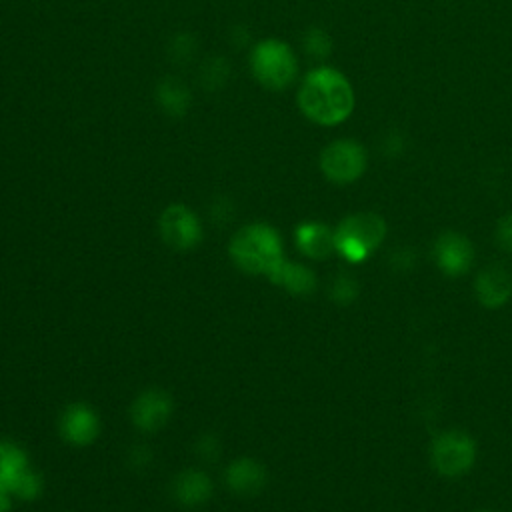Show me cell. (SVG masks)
Masks as SVG:
<instances>
[{
    "mask_svg": "<svg viewBox=\"0 0 512 512\" xmlns=\"http://www.w3.org/2000/svg\"><path fill=\"white\" fill-rule=\"evenodd\" d=\"M298 108L308 120L334 126L352 114L354 90L342 72L320 66L304 76L298 88Z\"/></svg>",
    "mask_w": 512,
    "mask_h": 512,
    "instance_id": "cell-1",
    "label": "cell"
},
{
    "mask_svg": "<svg viewBox=\"0 0 512 512\" xmlns=\"http://www.w3.org/2000/svg\"><path fill=\"white\" fill-rule=\"evenodd\" d=\"M228 252L240 270L264 276L284 260L280 234L262 222L240 228L232 236Z\"/></svg>",
    "mask_w": 512,
    "mask_h": 512,
    "instance_id": "cell-2",
    "label": "cell"
},
{
    "mask_svg": "<svg viewBox=\"0 0 512 512\" xmlns=\"http://www.w3.org/2000/svg\"><path fill=\"white\" fill-rule=\"evenodd\" d=\"M386 220L376 212H354L334 228V252L350 264H362L384 242Z\"/></svg>",
    "mask_w": 512,
    "mask_h": 512,
    "instance_id": "cell-3",
    "label": "cell"
},
{
    "mask_svg": "<svg viewBox=\"0 0 512 512\" xmlns=\"http://www.w3.org/2000/svg\"><path fill=\"white\" fill-rule=\"evenodd\" d=\"M428 458L432 470L448 480L466 476L478 460L476 438L460 428H448L438 432L430 440Z\"/></svg>",
    "mask_w": 512,
    "mask_h": 512,
    "instance_id": "cell-4",
    "label": "cell"
},
{
    "mask_svg": "<svg viewBox=\"0 0 512 512\" xmlns=\"http://www.w3.org/2000/svg\"><path fill=\"white\" fill-rule=\"evenodd\" d=\"M250 68L254 78L270 88L282 90L292 84L298 72L296 54L292 48L276 38H268L258 42L250 52Z\"/></svg>",
    "mask_w": 512,
    "mask_h": 512,
    "instance_id": "cell-5",
    "label": "cell"
},
{
    "mask_svg": "<svg viewBox=\"0 0 512 512\" xmlns=\"http://www.w3.org/2000/svg\"><path fill=\"white\" fill-rule=\"evenodd\" d=\"M366 166L368 158L364 146L350 138L330 142L320 154V170L334 184L356 182Z\"/></svg>",
    "mask_w": 512,
    "mask_h": 512,
    "instance_id": "cell-6",
    "label": "cell"
},
{
    "mask_svg": "<svg viewBox=\"0 0 512 512\" xmlns=\"http://www.w3.org/2000/svg\"><path fill=\"white\" fill-rule=\"evenodd\" d=\"M432 260L446 278H460L472 270L476 250L466 234L444 230L432 244Z\"/></svg>",
    "mask_w": 512,
    "mask_h": 512,
    "instance_id": "cell-7",
    "label": "cell"
},
{
    "mask_svg": "<svg viewBox=\"0 0 512 512\" xmlns=\"http://www.w3.org/2000/svg\"><path fill=\"white\" fill-rule=\"evenodd\" d=\"M160 236L174 250H190L202 238L196 214L184 204H170L160 214Z\"/></svg>",
    "mask_w": 512,
    "mask_h": 512,
    "instance_id": "cell-8",
    "label": "cell"
},
{
    "mask_svg": "<svg viewBox=\"0 0 512 512\" xmlns=\"http://www.w3.org/2000/svg\"><path fill=\"white\" fill-rule=\"evenodd\" d=\"M472 290L480 306L498 310L512 298V274L500 264H488L474 276Z\"/></svg>",
    "mask_w": 512,
    "mask_h": 512,
    "instance_id": "cell-9",
    "label": "cell"
},
{
    "mask_svg": "<svg viewBox=\"0 0 512 512\" xmlns=\"http://www.w3.org/2000/svg\"><path fill=\"white\" fill-rule=\"evenodd\" d=\"M172 414V398L158 388L142 392L130 406V420L142 432L160 430Z\"/></svg>",
    "mask_w": 512,
    "mask_h": 512,
    "instance_id": "cell-10",
    "label": "cell"
},
{
    "mask_svg": "<svg viewBox=\"0 0 512 512\" xmlns=\"http://www.w3.org/2000/svg\"><path fill=\"white\" fill-rule=\"evenodd\" d=\"M58 430L68 444L86 446L96 440L100 432V420L88 404H70L60 416Z\"/></svg>",
    "mask_w": 512,
    "mask_h": 512,
    "instance_id": "cell-11",
    "label": "cell"
},
{
    "mask_svg": "<svg viewBox=\"0 0 512 512\" xmlns=\"http://www.w3.org/2000/svg\"><path fill=\"white\" fill-rule=\"evenodd\" d=\"M224 480L234 494L254 496L266 486V468L252 458H238L226 468Z\"/></svg>",
    "mask_w": 512,
    "mask_h": 512,
    "instance_id": "cell-12",
    "label": "cell"
},
{
    "mask_svg": "<svg viewBox=\"0 0 512 512\" xmlns=\"http://www.w3.org/2000/svg\"><path fill=\"white\" fill-rule=\"evenodd\" d=\"M294 240L298 250L312 260H324L334 252V230L322 222H302Z\"/></svg>",
    "mask_w": 512,
    "mask_h": 512,
    "instance_id": "cell-13",
    "label": "cell"
},
{
    "mask_svg": "<svg viewBox=\"0 0 512 512\" xmlns=\"http://www.w3.org/2000/svg\"><path fill=\"white\" fill-rule=\"evenodd\" d=\"M268 278L272 284L282 286L286 292H290L294 296H308L318 286V278L312 268H308L304 264L290 262L286 258L268 274Z\"/></svg>",
    "mask_w": 512,
    "mask_h": 512,
    "instance_id": "cell-14",
    "label": "cell"
},
{
    "mask_svg": "<svg viewBox=\"0 0 512 512\" xmlns=\"http://www.w3.org/2000/svg\"><path fill=\"white\" fill-rule=\"evenodd\" d=\"M172 494L178 504L194 508L204 504L212 494L210 478L200 470H184L172 482Z\"/></svg>",
    "mask_w": 512,
    "mask_h": 512,
    "instance_id": "cell-15",
    "label": "cell"
},
{
    "mask_svg": "<svg viewBox=\"0 0 512 512\" xmlns=\"http://www.w3.org/2000/svg\"><path fill=\"white\" fill-rule=\"evenodd\" d=\"M160 108L170 116H184L190 108V92L176 78H164L156 88Z\"/></svg>",
    "mask_w": 512,
    "mask_h": 512,
    "instance_id": "cell-16",
    "label": "cell"
},
{
    "mask_svg": "<svg viewBox=\"0 0 512 512\" xmlns=\"http://www.w3.org/2000/svg\"><path fill=\"white\" fill-rule=\"evenodd\" d=\"M30 468L24 450L12 442H0V490L10 492L16 478Z\"/></svg>",
    "mask_w": 512,
    "mask_h": 512,
    "instance_id": "cell-17",
    "label": "cell"
},
{
    "mask_svg": "<svg viewBox=\"0 0 512 512\" xmlns=\"http://www.w3.org/2000/svg\"><path fill=\"white\" fill-rule=\"evenodd\" d=\"M358 292H360V288H358L356 278L346 272L334 276V280L330 284V298L342 306L354 302L358 298Z\"/></svg>",
    "mask_w": 512,
    "mask_h": 512,
    "instance_id": "cell-18",
    "label": "cell"
},
{
    "mask_svg": "<svg viewBox=\"0 0 512 512\" xmlns=\"http://www.w3.org/2000/svg\"><path fill=\"white\" fill-rule=\"evenodd\" d=\"M42 490V478L32 470V468H26L18 478L16 482L12 484L10 492L12 496L20 498V500H34Z\"/></svg>",
    "mask_w": 512,
    "mask_h": 512,
    "instance_id": "cell-19",
    "label": "cell"
},
{
    "mask_svg": "<svg viewBox=\"0 0 512 512\" xmlns=\"http://www.w3.org/2000/svg\"><path fill=\"white\" fill-rule=\"evenodd\" d=\"M304 48L314 58H326L332 50V40L324 30L310 28L304 36Z\"/></svg>",
    "mask_w": 512,
    "mask_h": 512,
    "instance_id": "cell-20",
    "label": "cell"
},
{
    "mask_svg": "<svg viewBox=\"0 0 512 512\" xmlns=\"http://www.w3.org/2000/svg\"><path fill=\"white\" fill-rule=\"evenodd\" d=\"M494 240L500 246V250L512 254V212H506L498 218L494 228Z\"/></svg>",
    "mask_w": 512,
    "mask_h": 512,
    "instance_id": "cell-21",
    "label": "cell"
},
{
    "mask_svg": "<svg viewBox=\"0 0 512 512\" xmlns=\"http://www.w3.org/2000/svg\"><path fill=\"white\" fill-rule=\"evenodd\" d=\"M196 448H198V452L202 454V458H214V456L218 454L216 440H212V438H202V440H198Z\"/></svg>",
    "mask_w": 512,
    "mask_h": 512,
    "instance_id": "cell-22",
    "label": "cell"
},
{
    "mask_svg": "<svg viewBox=\"0 0 512 512\" xmlns=\"http://www.w3.org/2000/svg\"><path fill=\"white\" fill-rule=\"evenodd\" d=\"M10 510V494L0 490V512H8Z\"/></svg>",
    "mask_w": 512,
    "mask_h": 512,
    "instance_id": "cell-23",
    "label": "cell"
},
{
    "mask_svg": "<svg viewBox=\"0 0 512 512\" xmlns=\"http://www.w3.org/2000/svg\"><path fill=\"white\" fill-rule=\"evenodd\" d=\"M474 512H500V510H492V508H480V510H474Z\"/></svg>",
    "mask_w": 512,
    "mask_h": 512,
    "instance_id": "cell-24",
    "label": "cell"
}]
</instances>
